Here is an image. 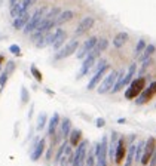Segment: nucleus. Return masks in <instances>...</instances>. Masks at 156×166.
<instances>
[{
	"instance_id": "nucleus-1",
	"label": "nucleus",
	"mask_w": 156,
	"mask_h": 166,
	"mask_svg": "<svg viewBox=\"0 0 156 166\" xmlns=\"http://www.w3.org/2000/svg\"><path fill=\"white\" fill-rule=\"evenodd\" d=\"M135 71H137V64H135V62H132V64L128 67V70H126V71H125V70H122L121 74H119L118 82H116V85L113 86V89H112L113 93H118V92L122 91L125 86H128V85L134 80V74H135Z\"/></svg>"
},
{
	"instance_id": "nucleus-2",
	"label": "nucleus",
	"mask_w": 156,
	"mask_h": 166,
	"mask_svg": "<svg viewBox=\"0 0 156 166\" xmlns=\"http://www.w3.org/2000/svg\"><path fill=\"white\" fill-rule=\"evenodd\" d=\"M100 53H101V50L98 49V48H97V45H95V48H94V49L91 50L86 57L83 58L82 67H80L78 76H76V79H78V80H80L82 77H85V76L89 73V70H92V68H94V65H95V61H97V58L100 57Z\"/></svg>"
},
{
	"instance_id": "nucleus-3",
	"label": "nucleus",
	"mask_w": 156,
	"mask_h": 166,
	"mask_svg": "<svg viewBox=\"0 0 156 166\" xmlns=\"http://www.w3.org/2000/svg\"><path fill=\"white\" fill-rule=\"evenodd\" d=\"M144 86H146V79L143 76H138L137 79H134L130 83L128 89L125 91V98L126 100H135L140 93L144 91Z\"/></svg>"
},
{
	"instance_id": "nucleus-4",
	"label": "nucleus",
	"mask_w": 156,
	"mask_h": 166,
	"mask_svg": "<svg viewBox=\"0 0 156 166\" xmlns=\"http://www.w3.org/2000/svg\"><path fill=\"white\" fill-rule=\"evenodd\" d=\"M107 156H109V140L104 135L101 138V142L95 144L97 166H107Z\"/></svg>"
},
{
	"instance_id": "nucleus-5",
	"label": "nucleus",
	"mask_w": 156,
	"mask_h": 166,
	"mask_svg": "<svg viewBox=\"0 0 156 166\" xmlns=\"http://www.w3.org/2000/svg\"><path fill=\"white\" fill-rule=\"evenodd\" d=\"M119 74H121V71H110V73L103 79V82L97 86V92H98L100 95L107 93V92H112L113 86L116 85L118 79H119Z\"/></svg>"
},
{
	"instance_id": "nucleus-6",
	"label": "nucleus",
	"mask_w": 156,
	"mask_h": 166,
	"mask_svg": "<svg viewBox=\"0 0 156 166\" xmlns=\"http://www.w3.org/2000/svg\"><path fill=\"white\" fill-rule=\"evenodd\" d=\"M45 15H46V8H40V9H37L34 14L30 17V19H28V22H27V25L24 27V33L26 34H30V33H33L36 28H37V25L40 24V21L45 18Z\"/></svg>"
},
{
	"instance_id": "nucleus-7",
	"label": "nucleus",
	"mask_w": 156,
	"mask_h": 166,
	"mask_svg": "<svg viewBox=\"0 0 156 166\" xmlns=\"http://www.w3.org/2000/svg\"><path fill=\"white\" fill-rule=\"evenodd\" d=\"M78 49H79V42H78V39H73V40H70L66 46H62L61 49L57 50V53H55V59L60 61V59L69 58L70 55H73Z\"/></svg>"
},
{
	"instance_id": "nucleus-8",
	"label": "nucleus",
	"mask_w": 156,
	"mask_h": 166,
	"mask_svg": "<svg viewBox=\"0 0 156 166\" xmlns=\"http://www.w3.org/2000/svg\"><path fill=\"white\" fill-rule=\"evenodd\" d=\"M86 154H88V141H80L78 147H76V153H74V160L71 166H85L86 162Z\"/></svg>"
},
{
	"instance_id": "nucleus-9",
	"label": "nucleus",
	"mask_w": 156,
	"mask_h": 166,
	"mask_svg": "<svg viewBox=\"0 0 156 166\" xmlns=\"http://www.w3.org/2000/svg\"><path fill=\"white\" fill-rule=\"evenodd\" d=\"M155 95H156V82H152L149 85L147 89H144V91L135 98V104H137V105H143V104L149 102Z\"/></svg>"
},
{
	"instance_id": "nucleus-10",
	"label": "nucleus",
	"mask_w": 156,
	"mask_h": 166,
	"mask_svg": "<svg viewBox=\"0 0 156 166\" xmlns=\"http://www.w3.org/2000/svg\"><path fill=\"white\" fill-rule=\"evenodd\" d=\"M97 42H98V37H95V36H92V37L86 39L85 43H83L82 46H79V49H78V59H83V58H85L88 53L95 48Z\"/></svg>"
},
{
	"instance_id": "nucleus-11",
	"label": "nucleus",
	"mask_w": 156,
	"mask_h": 166,
	"mask_svg": "<svg viewBox=\"0 0 156 166\" xmlns=\"http://www.w3.org/2000/svg\"><path fill=\"white\" fill-rule=\"evenodd\" d=\"M70 132H71V120L69 117L62 119L60 123V128H58V133H55V141H60V140H67L70 136Z\"/></svg>"
},
{
	"instance_id": "nucleus-12",
	"label": "nucleus",
	"mask_w": 156,
	"mask_h": 166,
	"mask_svg": "<svg viewBox=\"0 0 156 166\" xmlns=\"http://www.w3.org/2000/svg\"><path fill=\"white\" fill-rule=\"evenodd\" d=\"M156 150V140L155 136H149V140L146 141V145H144V154H143V159H141V165H149L150 159L153 156Z\"/></svg>"
},
{
	"instance_id": "nucleus-13",
	"label": "nucleus",
	"mask_w": 156,
	"mask_h": 166,
	"mask_svg": "<svg viewBox=\"0 0 156 166\" xmlns=\"http://www.w3.org/2000/svg\"><path fill=\"white\" fill-rule=\"evenodd\" d=\"M110 70V65L107 64V65L104 67V68H101V70H98L97 73H94V76H92V79L89 80V83H88V91H92V89H95L97 86L100 85V83L103 82V79H104V74L107 73Z\"/></svg>"
},
{
	"instance_id": "nucleus-14",
	"label": "nucleus",
	"mask_w": 156,
	"mask_h": 166,
	"mask_svg": "<svg viewBox=\"0 0 156 166\" xmlns=\"http://www.w3.org/2000/svg\"><path fill=\"white\" fill-rule=\"evenodd\" d=\"M94 24H95V19H94L92 17L83 18V19L80 21V24L76 27V30H74V36H76V37H79V36L85 34L86 31H89V30L94 27Z\"/></svg>"
},
{
	"instance_id": "nucleus-15",
	"label": "nucleus",
	"mask_w": 156,
	"mask_h": 166,
	"mask_svg": "<svg viewBox=\"0 0 156 166\" xmlns=\"http://www.w3.org/2000/svg\"><path fill=\"white\" fill-rule=\"evenodd\" d=\"M66 37H67V33L62 30V28H57L55 30V37H54V42H52V48L55 50H58L62 48L64 42H66Z\"/></svg>"
},
{
	"instance_id": "nucleus-16",
	"label": "nucleus",
	"mask_w": 156,
	"mask_h": 166,
	"mask_svg": "<svg viewBox=\"0 0 156 166\" xmlns=\"http://www.w3.org/2000/svg\"><path fill=\"white\" fill-rule=\"evenodd\" d=\"M60 123H61L60 114H58V113H54L52 117L49 119V124H48V135H49V136H55Z\"/></svg>"
},
{
	"instance_id": "nucleus-17",
	"label": "nucleus",
	"mask_w": 156,
	"mask_h": 166,
	"mask_svg": "<svg viewBox=\"0 0 156 166\" xmlns=\"http://www.w3.org/2000/svg\"><path fill=\"white\" fill-rule=\"evenodd\" d=\"M126 156V151H125V138H119L118 145H116V154H114V162L118 165H121L122 160Z\"/></svg>"
},
{
	"instance_id": "nucleus-18",
	"label": "nucleus",
	"mask_w": 156,
	"mask_h": 166,
	"mask_svg": "<svg viewBox=\"0 0 156 166\" xmlns=\"http://www.w3.org/2000/svg\"><path fill=\"white\" fill-rule=\"evenodd\" d=\"M45 145H46V142H45V140L42 138V140L39 141V144L30 151V159H31V162H37L39 159L42 157V154H43V151H45Z\"/></svg>"
},
{
	"instance_id": "nucleus-19",
	"label": "nucleus",
	"mask_w": 156,
	"mask_h": 166,
	"mask_svg": "<svg viewBox=\"0 0 156 166\" xmlns=\"http://www.w3.org/2000/svg\"><path fill=\"white\" fill-rule=\"evenodd\" d=\"M28 8H30V6H28L27 0H21V2H18L15 6H12V8H10V17H12V18L19 17V15H21V14H24Z\"/></svg>"
},
{
	"instance_id": "nucleus-20",
	"label": "nucleus",
	"mask_w": 156,
	"mask_h": 166,
	"mask_svg": "<svg viewBox=\"0 0 156 166\" xmlns=\"http://www.w3.org/2000/svg\"><path fill=\"white\" fill-rule=\"evenodd\" d=\"M30 17H31V15H30V14L26 10L24 14H21L19 17H17L15 19H14V24H12V27H14L15 30H24V27L27 25Z\"/></svg>"
},
{
	"instance_id": "nucleus-21",
	"label": "nucleus",
	"mask_w": 156,
	"mask_h": 166,
	"mask_svg": "<svg viewBox=\"0 0 156 166\" xmlns=\"http://www.w3.org/2000/svg\"><path fill=\"white\" fill-rule=\"evenodd\" d=\"M54 37H55V33H52V31H48V33H45L39 40L36 42V48H39V49H42V48H46L48 45H52V42H54Z\"/></svg>"
},
{
	"instance_id": "nucleus-22",
	"label": "nucleus",
	"mask_w": 156,
	"mask_h": 166,
	"mask_svg": "<svg viewBox=\"0 0 156 166\" xmlns=\"http://www.w3.org/2000/svg\"><path fill=\"white\" fill-rule=\"evenodd\" d=\"M82 141V131L80 129H71L69 136V142L71 147H78L79 144Z\"/></svg>"
},
{
	"instance_id": "nucleus-23",
	"label": "nucleus",
	"mask_w": 156,
	"mask_h": 166,
	"mask_svg": "<svg viewBox=\"0 0 156 166\" xmlns=\"http://www.w3.org/2000/svg\"><path fill=\"white\" fill-rule=\"evenodd\" d=\"M128 33H125V31H122V33H118L114 37H113V46L116 48V49H119L122 48L126 42H128Z\"/></svg>"
},
{
	"instance_id": "nucleus-24",
	"label": "nucleus",
	"mask_w": 156,
	"mask_h": 166,
	"mask_svg": "<svg viewBox=\"0 0 156 166\" xmlns=\"http://www.w3.org/2000/svg\"><path fill=\"white\" fill-rule=\"evenodd\" d=\"M73 17H74V12L73 10H62L60 14V17L57 18V21H55V27L69 22L70 19H73Z\"/></svg>"
},
{
	"instance_id": "nucleus-25",
	"label": "nucleus",
	"mask_w": 156,
	"mask_h": 166,
	"mask_svg": "<svg viewBox=\"0 0 156 166\" xmlns=\"http://www.w3.org/2000/svg\"><path fill=\"white\" fill-rule=\"evenodd\" d=\"M73 160H74V153L71 151L70 145H67L66 153H64V156H62V159H61L60 165L61 166H70V165H73Z\"/></svg>"
},
{
	"instance_id": "nucleus-26",
	"label": "nucleus",
	"mask_w": 156,
	"mask_h": 166,
	"mask_svg": "<svg viewBox=\"0 0 156 166\" xmlns=\"http://www.w3.org/2000/svg\"><path fill=\"white\" fill-rule=\"evenodd\" d=\"M135 150H137V144H131L128 147L126 156H125V165L123 166H131L132 162L135 160Z\"/></svg>"
},
{
	"instance_id": "nucleus-27",
	"label": "nucleus",
	"mask_w": 156,
	"mask_h": 166,
	"mask_svg": "<svg viewBox=\"0 0 156 166\" xmlns=\"http://www.w3.org/2000/svg\"><path fill=\"white\" fill-rule=\"evenodd\" d=\"M144 145H146V141H140L137 142V150H135V163H141V159H143V154H144Z\"/></svg>"
},
{
	"instance_id": "nucleus-28",
	"label": "nucleus",
	"mask_w": 156,
	"mask_h": 166,
	"mask_svg": "<svg viewBox=\"0 0 156 166\" xmlns=\"http://www.w3.org/2000/svg\"><path fill=\"white\" fill-rule=\"evenodd\" d=\"M155 50H156L155 45H147V46H146V49H144V52H143V53L140 55V59H138V61H141V62H143L144 59L150 58V57H152V55L155 53Z\"/></svg>"
},
{
	"instance_id": "nucleus-29",
	"label": "nucleus",
	"mask_w": 156,
	"mask_h": 166,
	"mask_svg": "<svg viewBox=\"0 0 156 166\" xmlns=\"http://www.w3.org/2000/svg\"><path fill=\"white\" fill-rule=\"evenodd\" d=\"M146 42H144V39H140L138 42H137V45H135V49H134V55L135 57H140L143 52H144V49H146Z\"/></svg>"
},
{
	"instance_id": "nucleus-30",
	"label": "nucleus",
	"mask_w": 156,
	"mask_h": 166,
	"mask_svg": "<svg viewBox=\"0 0 156 166\" xmlns=\"http://www.w3.org/2000/svg\"><path fill=\"white\" fill-rule=\"evenodd\" d=\"M66 148H67V141H64L62 144H61V147L58 148V151H57V156H55V163H60L61 159H62V156H64V153H66Z\"/></svg>"
},
{
	"instance_id": "nucleus-31",
	"label": "nucleus",
	"mask_w": 156,
	"mask_h": 166,
	"mask_svg": "<svg viewBox=\"0 0 156 166\" xmlns=\"http://www.w3.org/2000/svg\"><path fill=\"white\" fill-rule=\"evenodd\" d=\"M46 120H48V116H46V113H40L39 117H37V131H42L43 129V126L46 124Z\"/></svg>"
},
{
	"instance_id": "nucleus-32",
	"label": "nucleus",
	"mask_w": 156,
	"mask_h": 166,
	"mask_svg": "<svg viewBox=\"0 0 156 166\" xmlns=\"http://www.w3.org/2000/svg\"><path fill=\"white\" fill-rule=\"evenodd\" d=\"M30 71H31V74L34 76V79H36V80H37L39 83L43 80V76H42V73L39 71V68H37L34 64H31V65H30Z\"/></svg>"
},
{
	"instance_id": "nucleus-33",
	"label": "nucleus",
	"mask_w": 156,
	"mask_h": 166,
	"mask_svg": "<svg viewBox=\"0 0 156 166\" xmlns=\"http://www.w3.org/2000/svg\"><path fill=\"white\" fill-rule=\"evenodd\" d=\"M107 46H109V40H107L106 37H101V39H98V42H97V48L101 50V52H104V50L107 49Z\"/></svg>"
},
{
	"instance_id": "nucleus-34",
	"label": "nucleus",
	"mask_w": 156,
	"mask_h": 166,
	"mask_svg": "<svg viewBox=\"0 0 156 166\" xmlns=\"http://www.w3.org/2000/svg\"><path fill=\"white\" fill-rule=\"evenodd\" d=\"M28 101H30V93H28L26 86H22V88H21V102H22V104H27Z\"/></svg>"
},
{
	"instance_id": "nucleus-35",
	"label": "nucleus",
	"mask_w": 156,
	"mask_h": 166,
	"mask_svg": "<svg viewBox=\"0 0 156 166\" xmlns=\"http://www.w3.org/2000/svg\"><path fill=\"white\" fill-rule=\"evenodd\" d=\"M152 62H153V59H152V58L144 59V61H143V65H141V68H140V71H138V74H140V76L144 74V73H146V70L149 68V65H150Z\"/></svg>"
},
{
	"instance_id": "nucleus-36",
	"label": "nucleus",
	"mask_w": 156,
	"mask_h": 166,
	"mask_svg": "<svg viewBox=\"0 0 156 166\" xmlns=\"http://www.w3.org/2000/svg\"><path fill=\"white\" fill-rule=\"evenodd\" d=\"M109 62H107V59H104V58H101V59H98V62H97L95 65H94V73H97L98 70H101V68H104V67L107 65Z\"/></svg>"
},
{
	"instance_id": "nucleus-37",
	"label": "nucleus",
	"mask_w": 156,
	"mask_h": 166,
	"mask_svg": "<svg viewBox=\"0 0 156 166\" xmlns=\"http://www.w3.org/2000/svg\"><path fill=\"white\" fill-rule=\"evenodd\" d=\"M8 77H9V74L6 73V71L0 73V91L5 88V85H6V82H8Z\"/></svg>"
},
{
	"instance_id": "nucleus-38",
	"label": "nucleus",
	"mask_w": 156,
	"mask_h": 166,
	"mask_svg": "<svg viewBox=\"0 0 156 166\" xmlns=\"http://www.w3.org/2000/svg\"><path fill=\"white\" fill-rule=\"evenodd\" d=\"M8 74H12L14 71H15V62L14 61H8L6 62V70H5Z\"/></svg>"
},
{
	"instance_id": "nucleus-39",
	"label": "nucleus",
	"mask_w": 156,
	"mask_h": 166,
	"mask_svg": "<svg viewBox=\"0 0 156 166\" xmlns=\"http://www.w3.org/2000/svg\"><path fill=\"white\" fill-rule=\"evenodd\" d=\"M9 50H10V53H14V55H21V48H19L18 45H10V46H9Z\"/></svg>"
},
{
	"instance_id": "nucleus-40",
	"label": "nucleus",
	"mask_w": 156,
	"mask_h": 166,
	"mask_svg": "<svg viewBox=\"0 0 156 166\" xmlns=\"http://www.w3.org/2000/svg\"><path fill=\"white\" fill-rule=\"evenodd\" d=\"M104 124H106V120H104L103 117H98V119L95 120V126H97V128H103Z\"/></svg>"
},
{
	"instance_id": "nucleus-41",
	"label": "nucleus",
	"mask_w": 156,
	"mask_h": 166,
	"mask_svg": "<svg viewBox=\"0 0 156 166\" xmlns=\"http://www.w3.org/2000/svg\"><path fill=\"white\" fill-rule=\"evenodd\" d=\"M54 144H57V142H52V145L49 147V150H48V153H46V160H51V157H52V148H54Z\"/></svg>"
},
{
	"instance_id": "nucleus-42",
	"label": "nucleus",
	"mask_w": 156,
	"mask_h": 166,
	"mask_svg": "<svg viewBox=\"0 0 156 166\" xmlns=\"http://www.w3.org/2000/svg\"><path fill=\"white\" fill-rule=\"evenodd\" d=\"M149 166H156V150L153 153V156H152V159H150V162H149Z\"/></svg>"
},
{
	"instance_id": "nucleus-43",
	"label": "nucleus",
	"mask_w": 156,
	"mask_h": 166,
	"mask_svg": "<svg viewBox=\"0 0 156 166\" xmlns=\"http://www.w3.org/2000/svg\"><path fill=\"white\" fill-rule=\"evenodd\" d=\"M18 2H21V0H9V5H10V8H12V6H15Z\"/></svg>"
},
{
	"instance_id": "nucleus-44",
	"label": "nucleus",
	"mask_w": 156,
	"mask_h": 166,
	"mask_svg": "<svg viewBox=\"0 0 156 166\" xmlns=\"http://www.w3.org/2000/svg\"><path fill=\"white\" fill-rule=\"evenodd\" d=\"M37 0H27V3H28V6H33Z\"/></svg>"
},
{
	"instance_id": "nucleus-45",
	"label": "nucleus",
	"mask_w": 156,
	"mask_h": 166,
	"mask_svg": "<svg viewBox=\"0 0 156 166\" xmlns=\"http://www.w3.org/2000/svg\"><path fill=\"white\" fill-rule=\"evenodd\" d=\"M125 122H126V120H125V119H118V123L123 124V123H125Z\"/></svg>"
},
{
	"instance_id": "nucleus-46",
	"label": "nucleus",
	"mask_w": 156,
	"mask_h": 166,
	"mask_svg": "<svg viewBox=\"0 0 156 166\" xmlns=\"http://www.w3.org/2000/svg\"><path fill=\"white\" fill-rule=\"evenodd\" d=\"M3 59H5V58H3V57L0 55V62H3Z\"/></svg>"
},
{
	"instance_id": "nucleus-47",
	"label": "nucleus",
	"mask_w": 156,
	"mask_h": 166,
	"mask_svg": "<svg viewBox=\"0 0 156 166\" xmlns=\"http://www.w3.org/2000/svg\"><path fill=\"white\" fill-rule=\"evenodd\" d=\"M2 5H3V0H0V6H2Z\"/></svg>"
}]
</instances>
